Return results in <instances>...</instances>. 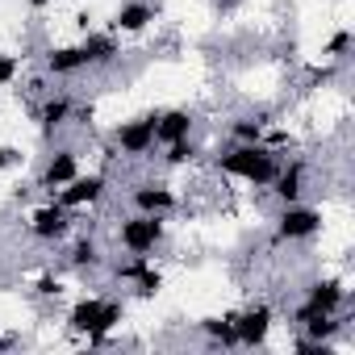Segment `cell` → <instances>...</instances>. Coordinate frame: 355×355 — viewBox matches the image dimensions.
<instances>
[{
  "label": "cell",
  "instance_id": "obj_2",
  "mask_svg": "<svg viewBox=\"0 0 355 355\" xmlns=\"http://www.w3.org/2000/svg\"><path fill=\"white\" fill-rule=\"evenodd\" d=\"M214 167L222 175H230V180L251 184V189H268L276 167H280V155L272 146H263V142H234L214 159Z\"/></svg>",
  "mask_w": 355,
  "mask_h": 355
},
{
  "label": "cell",
  "instance_id": "obj_25",
  "mask_svg": "<svg viewBox=\"0 0 355 355\" xmlns=\"http://www.w3.org/2000/svg\"><path fill=\"white\" fill-rule=\"evenodd\" d=\"M34 293H38V297H46V301H59V297H63V280L46 272V276H38V288H34Z\"/></svg>",
  "mask_w": 355,
  "mask_h": 355
},
{
  "label": "cell",
  "instance_id": "obj_6",
  "mask_svg": "<svg viewBox=\"0 0 355 355\" xmlns=\"http://www.w3.org/2000/svg\"><path fill=\"white\" fill-rule=\"evenodd\" d=\"M113 146L125 155V159H146L159 142H155V113H142V117H125L113 125Z\"/></svg>",
  "mask_w": 355,
  "mask_h": 355
},
{
  "label": "cell",
  "instance_id": "obj_21",
  "mask_svg": "<svg viewBox=\"0 0 355 355\" xmlns=\"http://www.w3.org/2000/svg\"><path fill=\"white\" fill-rule=\"evenodd\" d=\"M230 138L234 142H263L268 138V121L263 117H234L230 121Z\"/></svg>",
  "mask_w": 355,
  "mask_h": 355
},
{
  "label": "cell",
  "instance_id": "obj_5",
  "mask_svg": "<svg viewBox=\"0 0 355 355\" xmlns=\"http://www.w3.org/2000/svg\"><path fill=\"white\" fill-rule=\"evenodd\" d=\"M313 234H322V209L313 205H280L276 214V243H309Z\"/></svg>",
  "mask_w": 355,
  "mask_h": 355
},
{
  "label": "cell",
  "instance_id": "obj_19",
  "mask_svg": "<svg viewBox=\"0 0 355 355\" xmlns=\"http://www.w3.org/2000/svg\"><path fill=\"white\" fill-rule=\"evenodd\" d=\"M197 330L209 338V343H218V347H239V338H234V313H214V318H201L197 322Z\"/></svg>",
  "mask_w": 355,
  "mask_h": 355
},
{
  "label": "cell",
  "instance_id": "obj_7",
  "mask_svg": "<svg viewBox=\"0 0 355 355\" xmlns=\"http://www.w3.org/2000/svg\"><path fill=\"white\" fill-rule=\"evenodd\" d=\"M105 193H109V180H105V171H80L71 184H63L59 193H55V201L59 205H67L71 214H80V209H92V205H101L105 201Z\"/></svg>",
  "mask_w": 355,
  "mask_h": 355
},
{
  "label": "cell",
  "instance_id": "obj_8",
  "mask_svg": "<svg viewBox=\"0 0 355 355\" xmlns=\"http://www.w3.org/2000/svg\"><path fill=\"white\" fill-rule=\"evenodd\" d=\"M272 326H276V313L263 301L234 313V338H239V347H263L272 338Z\"/></svg>",
  "mask_w": 355,
  "mask_h": 355
},
{
  "label": "cell",
  "instance_id": "obj_18",
  "mask_svg": "<svg viewBox=\"0 0 355 355\" xmlns=\"http://www.w3.org/2000/svg\"><path fill=\"white\" fill-rule=\"evenodd\" d=\"M84 67H88V59H84V46L80 42L76 46H51L46 51V76H76Z\"/></svg>",
  "mask_w": 355,
  "mask_h": 355
},
{
  "label": "cell",
  "instance_id": "obj_11",
  "mask_svg": "<svg viewBox=\"0 0 355 355\" xmlns=\"http://www.w3.org/2000/svg\"><path fill=\"white\" fill-rule=\"evenodd\" d=\"M130 205H134L138 214L167 218V214L180 209V197H175V189L163 184V180H146V184H134V189H130Z\"/></svg>",
  "mask_w": 355,
  "mask_h": 355
},
{
  "label": "cell",
  "instance_id": "obj_9",
  "mask_svg": "<svg viewBox=\"0 0 355 355\" xmlns=\"http://www.w3.org/2000/svg\"><path fill=\"white\" fill-rule=\"evenodd\" d=\"M71 209L67 205H59V201H46V205H38L34 214H30V234L38 239V243H63L67 234H71Z\"/></svg>",
  "mask_w": 355,
  "mask_h": 355
},
{
  "label": "cell",
  "instance_id": "obj_17",
  "mask_svg": "<svg viewBox=\"0 0 355 355\" xmlns=\"http://www.w3.org/2000/svg\"><path fill=\"white\" fill-rule=\"evenodd\" d=\"M150 26H155V5H146V0H125L113 13V34H142Z\"/></svg>",
  "mask_w": 355,
  "mask_h": 355
},
{
  "label": "cell",
  "instance_id": "obj_16",
  "mask_svg": "<svg viewBox=\"0 0 355 355\" xmlns=\"http://www.w3.org/2000/svg\"><path fill=\"white\" fill-rule=\"evenodd\" d=\"M84 59H88V67H109V63H117V55H121V38L113 34V30H92V34H84Z\"/></svg>",
  "mask_w": 355,
  "mask_h": 355
},
{
  "label": "cell",
  "instance_id": "obj_22",
  "mask_svg": "<svg viewBox=\"0 0 355 355\" xmlns=\"http://www.w3.org/2000/svg\"><path fill=\"white\" fill-rule=\"evenodd\" d=\"M163 163H167V167H189V163H197V142H193V138L167 142V146H163Z\"/></svg>",
  "mask_w": 355,
  "mask_h": 355
},
{
  "label": "cell",
  "instance_id": "obj_4",
  "mask_svg": "<svg viewBox=\"0 0 355 355\" xmlns=\"http://www.w3.org/2000/svg\"><path fill=\"white\" fill-rule=\"evenodd\" d=\"M343 305H347V284H343V280H334V276L313 280V284L305 288L301 305L293 309V326H301V322H309V318H318V313H338Z\"/></svg>",
  "mask_w": 355,
  "mask_h": 355
},
{
  "label": "cell",
  "instance_id": "obj_13",
  "mask_svg": "<svg viewBox=\"0 0 355 355\" xmlns=\"http://www.w3.org/2000/svg\"><path fill=\"white\" fill-rule=\"evenodd\" d=\"M305 184H309V163L305 159H288V163L276 167V175H272L268 189H272V197L280 205H293V201L305 197Z\"/></svg>",
  "mask_w": 355,
  "mask_h": 355
},
{
  "label": "cell",
  "instance_id": "obj_23",
  "mask_svg": "<svg viewBox=\"0 0 355 355\" xmlns=\"http://www.w3.org/2000/svg\"><path fill=\"white\" fill-rule=\"evenodd\" d=\"M347 51H351V30H338V34H330V42H326L322 55L338 63V59H347Z\"/></svg>",
  "mask_w": 355,
  "mask_h": 355
},
{
  "label": "cell",
  "instance_id": "obj_14",
  "mask_svg": "<svg viewBox=\"0 0 355 355\" xmlns=\"http://www.w3.org/2000/svg\"><path fill=\"white\" fill-rule=\"evenodd\" d=\"M71 117H76V101H71L67 92H51V96H42V105H38V125H42L46 138H55Z\"/></svg>",
  "mask_w": 355,
  "mask_h": 355
},
{
  "label": "cell",
  "instance_id": "obj_15",
  "mask_svg": "<svg viewBox=\"0 0 355 355\" xmlns=\"http://www.w3.org/2000/svg\"><path fill=\"white\" fill-rule=\"evenodd\" d=\"M193 125H197V117L189 109H163V113H155V142L167 146L175 138H193Z\"/></svg>",
  "mask_w": 355,
  "mask_h": 355
},
{
  "label": "cell",
  "instance_id": "obj_1",
  "mask_svg": "<svg viewBox=\"0 0 355 355\" xmlns=\"http://www.w3.org/2000/svg\"><path fill=\"white\" fill-rule=\"evenodd\" d=\"M121 322H125V301L121 297L88 293V297H76L71 309H67V330L80 334V338H88L92 347H101Z\"/></svg>",
  "mask_w": 355,
  "mask_h": 355
},
{
  "label": "cell",
  "instance_id": "obj_24",
  "mask_svg": "<svg viewBox=\"0 0 355 355\" xmlns=\"http://www.w3.org/2000/svg\"><path fill=\"white\" fill-rule=\"evenodd\" d=\"M17 76H21V63H17V55H9L5 46H0V88H9Z\"/></svg>",
  "mask_w": 355,
  "mask_h": 355
},
{
  "label": "cell",
  "instance_id": "obj_26",
  "mask_svg": "<svg viewBox=\"0 0 355 355\" xmlns=\"http://www.w3.org/2000/svg\"><path fill=\"white\" fill-rule=\"evenodd\" d=\"M17 163V150L13 146H0V167H13Z\"/></svg>",
  "mask_w": 355,
  "mask_h": 355
},
{
  "label": "cell",
  "instance_id": "obj_27",
  "mask_svg": "<svg viewBox=\"0 0 355 355\" xmlns=\"http://www.w3.org/2000/svg\"><path fill=\"white\" fill-rule=\"evenodd\" d=\"M26 5H30L34 13H42V9H51V5H55V0H26Z\"/></svg>",
  "mask_w": 355,
  "mask_h": 355
},
{
  "label": "cell",
  "instance_id": "obj_20",
  "mask_svg": "<svg viewBox=\"0 0 355 355\" xmlns=\"http://www.w3.org/2000/svg\"><path fill=\"white\" fill-rule=\"evenodd\" d=\"M67 268H76V272H92V268H101V247H96V239L80 234V239L71 243V251H67Z\"/></svg>",
  "mask_w": 355,
  "mask_h": 355
},
{
  "label": "cell",
  "instance_id": "obj_10",
  "mask_svg": "<svg viewBox=\"0 0 355 355\" xmlns=\"http://www.w3.org/2000/svg\"><path fill=\"white\" fill-rule=\"evenodd\" d=\"M113 276L125 280L138 297H155L163 288V272L150 263V255H130V259H117L113 263Z\"/></svg>",
  "mask_w": 355,
  "mask_h": 355
},
{
  "label": "cell",
  "instance_id": "obj_12",
  "mask_svg": "<svg viewBox=\"0 0 355 355\" xmlns=\"http://www.w3.org/2000/svg\"><path fill=\"white\" fill-rule=\"evenodd\" d=\"M80 175V155L71 150V146H59V150H51V159L42 163V175H38V189L42 193H59L63 184H71Z\"/></svg>",
  "mask_w": 355,
  "mask_h": 355
},
{
  "label": "cell",
  "instance_id": "obj_3",
  "mask_svg": "<svg viewBox=\"0 0 355 355\" xmlns=\"http://www.w3.org/2000/svg\"><path fill=\"white\" fill-rule=\"evenodd\" d=\"M117 247L125 255H155L163 243H167V218H155V214H130L117 222L113 230Z\"/></svg>",
  "mask_w": 355,
  "mask_h": 355
}]
</instances>
